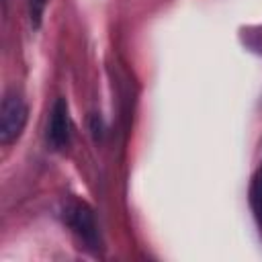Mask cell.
<instances>
[{
	"label": "cell",
	"mask_w": 262,
	"mask_h": 262,
	"mask_svg": "<svg viewBox=\"0 0 262 262\" xmlns=\"http://www.w3.org/2000/svg\"><path fill=\"white\" fill-rule=\"evenodd\" d=\"M260 184H262V180H260Z\"/></svg>",
	"instance_id": "5"
},
{
	"label": "cell",
	"mask_w": 262,
	"mask_h": 262,
	"mask_svg": "<svg viewBox=\"0 0 262 262\" xmlns=\"http://www.w3.org/2000/svg\"><path fill=\"white\" fill-rule=\"evenodd\" d=\"M72 137V123H70V108L66 98H57L51 106V115L47 119V145L55 151L66 149Z\"/></svg>",
	"instance_id": "3"
},
{
	"label": "cell",
	"mask_w": 262,
	"mask_h": 262,
	"mask_svg": "<svg viewBox=\"0 0 262 262\" xmlns=\"http://www.w3.org/2000/svg\"><path fill=\"white\" fill-rule=\"evenodd\" d=\"M47 2L49 0H29V16H31V25L33 27H39L41 25V18H43V12H45Z\"/></svg>",
	"instance_id": "4"
},
{
	"label": "cell",
	"mask_w": 262,
	"mask_h": 262,
	"mask_svg": "<svg viewBox=\"0 0 262 262\" xmlns=\"http://www.w3.org/2000/svg\"><path fill=\"white\" fill-rule=\"evenodd\" d=\"M27 119H29V106L25 98L18 96L16 92L6 94L0 106V143L2 145L14 143L23 135Z\"/></svg>",
	"instance_id": "1"
},
{
	"label": "cell",
	"mask_w": 262,
	"mask_h": 262,
	"mask_svg": "<svg viewBox=\"0 0 262 262\" xmlns=\"http://www.w3.org/2000/svg\"><path fill=\"white\" fill-rule=\"evenodd\" d=\"M63 221L86 248H98V225L94 219V211L84 201L70 199L63 205Z\"/></svg>",
	"instance_id": "2"
}]
</instances>
